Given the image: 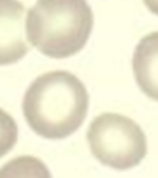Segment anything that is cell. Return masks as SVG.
I'll use <instances>...</instances> for the list:
<instances>
[{
  "instance_id": "1",
  "label": "cell",
  "mask_w": 158,
  "mask_h": 178,
  "mask_svg": "<svg viewBox=\"0 0 158 178\" xmlns=\"http://www.w3.org/2000/svg\"><path fill=\"white\" fill-rule=\"evenodd\" d=\"M84 84L65 70L49 71L29 86L23 113L31 130L46 139H63L81 127L88 113Z\"/></svg>"
},
{
  "instance_id": "2",
  "label": "cell",
  "mask_w": 158,
  "mask_h": 178,
  "mask_svg": "<svg viewBox=\"0 0 158 178\" xmlns=\"http://www.w3.org/2000/svg\"><path fill=\"white\" fill-rule=\"evenodd\" d=\"M93 24L87 0H37L27 12L26 35L43 55L68 58L84 48Z\"/></svg>"
},
{
  "instance_id": "3",
  "label": "cell",
  "mask_w": 158,
  "mask_h": 178,
  "mask_svg": "<svg viewBox=\"0 0 158 178\" xmlns=\"http://www.w3.org/2000/svg\"><path fill=\"white\" fill-rule=\"evenodd\" d=\"M87 140L96 159L114 170L137 166L146 156V137L132 119L104 113L88 127Z\"/></svg>"
},
{
  "instance_id": "4",
  "label": "cell",
  "mask_w": 158,
  "mask_h": 178,
  "mask_svg": "<svg viewBox=\"0 0 158 178\" xmlns=\"http://www.w3.org/2000/svg\"><path fill=\"white\" fill-rule=\"evenodd\" d=\"M24 5L19 0H0V65H10L29 52L24 37Z\"/></svg>"
},
{
  "instance_id": "5",
  "label": "cell",
  "mask_w": 158,
  "mask_h": 178,
  "mask_svg": "<svg viewBox=\"0 0 158 178\" xmlns=\"http://www.w3.org/2000/svg\"><path fill=\"white\" fill-rule=\"evenodd\" d=\"M132 68L140 90L158 101V31L146 35L137 44Z\"/></svg>"
},
{
  "instance_id": "6",
  "label": "cell",
  "mask_w": 158,
  "mask_h": 178,
  "mask_svg": "<svg viewBox=\"0 0 158 178\" xmlns=\"http://www.w3.org/2000/svg\"><path fill=\"white\" fill-rule=\"evenodd\" d=\"M0 178H51L45 164L32 156L12 159L0 169Z\"/></svg>"
},
{
  "instance_id": "7",
  "label": "cell",
  "mask_w": 158,
  "mask_h": 178,
  "mask_svg": "<svg viewBox=\"0 0 158 178\" xmlns=\"http://www.w3.org/2000/svg\"><path fill=\"white\" fill-rule=\"evenodd\" d=\"M18 139V126L14 119L0 108V158L14 147Z\"/></svg>"
},
{
  "instance_id": "8",
  "label": "cell",
  "mask_w": 158,
  "mask_h": 178,
  "mask_svg": "<svg viewBox=\"0 0 158 178\" xmlns=\"http://www.w3.org/2000/svg\"><path fill=\"white\" fill-rule=\"evenodd\" d=\"M143 1L145 6L149 8V11L158 16V0H143Z\"/></svg>"
}]
</instances>
